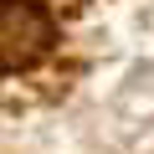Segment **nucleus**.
I'll list each match as a JSON object with an SVG mask.
<instances>
[{
  "mask_svg": "<svg viewBox=\"0 0 154 154\" xmlns=\"http://www.w3.org/2000/svg\"><path fill=\"white\" fill-rule=\"evenodd\" d=\"M57 41V26L31 0H0V72L36 67Z\"/></svg>",
  "mask_w": 154,
  "mask_h": 154,
  "instance_id": "obj_1",
  "label": "nucleus"
}]
</instances>
